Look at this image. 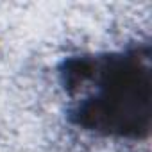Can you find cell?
I'll return each mask as SVG.
<instances>
[{
  "label": "cell",
  "mask_w": 152,
  "mask_h": 152,
  "mask_svg": "<svg viewBox=\"0 0 152 152\" xmlns=\"http://www.w3.org/2000/svg\"><path fill=\"white\" fill-rule=\"evenodd\" d=\"M70 125L102 138L145 141L152 118V47L70 56L57 66Z\"/></svg>",
  "instance_id": "cell-1"
}]
</instances>
